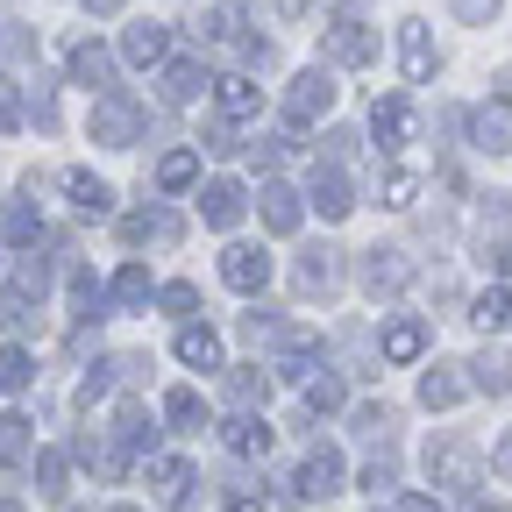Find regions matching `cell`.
I'll return each instance as SVG.
<instances>
[{"label": "cell", "mask_w": 512, "mask_h": 512, "mask_svg": "<svg viewBox=\"0 0 512 512\" xmlns=\"http://www.w3.org/2000/svg\"><path fill=\"white\" fill-rule=\"evenodd\" d=\"M328 107H335V72H328V64H306V72L292 79V93H285V128L299 136V128L313 114H328Z\"/></svg>", "instance_id": "cell-1"}, {"label": "cell", "mask_w": 512, "mask_h": 512, "mask_svg": "<svg viewBox=\"0 0 512 512\" xmlns=\"http://www.w3.org/2000/svg\"><path fill=\"white\" fill-rule=\"evenodd\" d=\"M136 128H143V107H136V100L107 93V100L93 107V143H107V150H128V143H136Z\"/></svg>", "instance_id": "cell-2"}, {"label": "cell", "mask_w": 512, "mask_h": 512, "mask_svg": "<svg viewBox=\"0 0 512 512\" xmlns=\"http://www.w3.org/2000/svg\"><path fill=\"white\" fill-rule=\"evenodd\" d=\"M207 43H221V50H242L249 64H271V43H249V36H242V0H221V8L207 15Z\"/></svg>", "instance_id": "cell-3"}, {"label": "cell", "mask_w": 512, "mask_h": 512, "mask_svg": "<svg viewBox=\"0 0 512 512\" xmlns=\"http://www.w3.org/2000/svg\"><path fill=\"white\" fill-rule=\"evenodd\" d=\"M328 64H349V72H356V64H377V36L342 15V22L328 29Z\"/></svg>", "instance_id": "cell-4"}, {"label": "cell", "mask_w": 512, "mask_h": 512, "mask_svg": "<svg viewBox=\"0 0 512 512\" xmlns=\"http://www.w3.org/2000/svg\"><path fill=\"white\" fill-rule=\"evenodd\" d=\"M221 278H228L235 292H264V285H271V256L249 249V242H235V249L221 256Z\"/></svg>", "instance_id": "cell-5"}, {"label": "cell", "mask_w": 512, "mask_h": 512, "mask_svg": "<svg viewBox=\"0 0 512 512\" xmlns=\"http://www.w3.org/2000/svg\"><path fill=\"white\" fill-rule=\"evenodd\" d=\"M370 136H377V150H406V143H413V107H406V100H377Z\"/></svg>", "instance_id": "cell-6"}, {"label": "cell", "mask_w": 512, "mask_h": 512, "mask_svg": "<svg viewBox=\"0 0 512 512\" xmlns=\"http://www.w3.org/2000/svg\"><path fill=\"white\" fill-rule=\"evenodd\" d=\"M470 136H477V150H512V100H498V107H477L470 114Z\"/></svg>", "instance_id": "cell-7"}, {"label": "cell", "mask_w": 512, "mask_h": 512, "mask_svg": "<svg viewBox=\"0 0 512 512\" xmlns=\"http://www.w3.org/2000/svg\"><path fill=\"white\" fill-rule=\"evenodd\" d=\"M299 491H306V498H335V491H342V456H335V448H313V456H306Z\"/></svg>", "instance_id": "cell-8"}, {"label": "cell", "mask_w": 512, "mask_h": 512, "mask_svg": "<svg viewBox=\"0 0 512 512\" xmlns=\"http://www.w3.org/2000/svg\"><path fill=\"white\" fill-rule=\"evenodd\" d=\"M200 214H207V228H235V221H242V185H235V178H214V185L200 192Z\"/></svg>", "instance_id": "cell-9"}, {"label": "cell", "mask_w": 512, "mask_h": 512, "mask_svg": "<svg viewBox=\"0 0 512 512\" xmlns=\"http://www.w3.org/2000/svg\"><path fill=\"white\" fill-rule=\"evenodd\" d=\"M256 207H264V228H271V235H292V228H299V192L278 185V178H264V200H256Z\"/></svg>", "instance_id": "cell-10"}, {"label": "cell", "mask_w": 512, "mask_h": 512, "mask_svg": "<svg viewBox=\"0 0 512 512\" xmlns=\"http://www.w3.org/2000/svg\"><path fill=\"white\" fill-rule=\"evenodd\" d=\"M200 93H207V64H200V57H178V64H164V100H171V107L200 100Z\"/></svg>", "instance_id": "cell-11"}, {"label": "cell", "mask_w": 512, "mask_h": 512, "mask_svg": "<svg viewBox=\"0 0 512 512\" xmlns=\"http://www.w3.org/2000/svg\"><path fill=\"white\" fill-rule=\"evenodd\" d=\"M399 64H406V79H413V86H420V79H434V64H441V57H434V43H427V29H420V22H406V29H399Z\"/></svg>", "instance_id": "cell-12"}, {"label": "cell", "mask_w": 512, "mask_h": 512, "mask_svg": "<svg viewBox=\"0 0 512 512\" xmlns=\"http://www.w3.org/2000/svg\"><path fill=\"white\" fill-rule=\"evenodd\" d=\"M406 278H413V264H406L399 249H370V264H363V285L370 292H399Z\"/></svg>", "instance_id": "cell-13"}, {"label": "cell", "mask_w": 512, "mask_h": 512, "mask_svg": "<svg viewBox=\"0 0 512 512\" xmlns=\"http://www.w3.org/2000/svg\"><path fill=\"white\" fill-rule=\"evenodd\" d=\"M306 200L320 207V214H328V221H342L356 200H349V178L342 171H313V192H306Z\"/></svg>", "instance_id": "cell-14"}, {"label": "cell", "mask_w": 512, "mask_h": 512, "mask_svg": "<svg viewBox=\"0 0 512 512\" xmlns=\"http://www.w3.org/2000/svg\"><path fill=\"white\" fill-rule=\"evenodd\" d=\"M178 363H192V370H221V335H214V328H185V335H178Z\"/></svg>", "instance_id": "cell-15"}, {"label": "cell", "mask_w": 512, "mask_h": 512, "mask_svg": "<svg viewBox=\"0 0 512 512\" xmlns=\"http://www.w3.org/2000/svg\"><path fill=\"white\" fill-rule=\"evenodd\" d=\"M456 399H463V377H456V363H434V370L420 377V406H434V413H441V406H456Z\"/></svg>", "instance_id": "cell-16"}, {"label": "cell", "mask_w": 512, "mask_h": 512, "mask_svg": "<svg viewBox=\"0 0 512 512\" xmlns=\"http://www.w3.org/2000/svg\"><path fill=\"white\" fill-rule=\"evenodd\" d=\"M164 50H171V36H164L157 22H143V29L121 36V57H128V64H164Z\"/></svg>", "instance_id": "cell-17"}, {"label": "cell", "mask_w": 512, "mask_h": 512, "mask_svg": "<svg viewBox=\"0 0 512 512\" xmlns=\"http://www.w3.org/2000/svg\"><path fill=\"white\" fill-rule=\"evenodd\" d=\"M221 114H228V121L264 114V86H256V79H221Z\"/></svg>", "instance_id": "cell-18"}, {"label": "cell", "mask_w": 512, "mask_h": 512, "mask_svg": "<svg viewBox=\"0 0 512 512\" xmlns=\"http://www.w3.org/2000/svg\"><path fill=\"white\" fill-rule=\"evenodd\" d=\"M64 192H72V207H79V214H93V221L114 207V192H107L93 171H72V178H64Z\"/></svg>", "instance_id": "cell-19"}, {"label": "cell", "mask_w": 512, "mask_h": 512, "mask_svg": "<svg viewBox=\"0 0 512 512\" xmlns=\"http://www.w3.org/2000/svg\"><path fill=\"white\" fill-rule=\"evenodd\" d=\"M420 349H427L420 320H392V328H384V356H392V363H420Z\"/></svg>", "instance_id": "cell-20"}, {"label": "cell", "mask_w": 512, "mask_h": 512, "mask_svg": "<svg viewBox=\"0 0 512 512\" xmlns=\"http://www.w3.org/2000/svg\"><path fill=\"white\" fill-rule=\"evenodd\" d=\"M72 79H79V86H114V57H107L100 43H79V50H72Z\"/></svg>", "instance_id": "cell-21"}, {"label": "cell", "mask_w": 512, "mask_h": 512, "mask_svg": "<svg viewBox=\"0 0 512 512\" xmlns=\"http://www.w3.org/2000/svg\"><path fill=\"white\" fill-rule=\"evenodd\" d=\"M221 434H228L235 456H249V463H256V456H271V427H264V420H228Z\"/></svg>", "instance_id": "cell-22"}, {"label": "cell", "mask_w": 512, "mask_h": 512, "mask_svg": "<svg viewBox=\"0 0 512 512\" xmlns=\"http://www.w3.org/2000/svg\"><path fill=\"white\" fill-rule=\"evenodd\" d=\"M192 484H200V477H192V463H178V456L157 463V491H164L171 505H192Z\"/></svg>", "instance_id": "cell-23"}, {"label": "cell", "mask_w": 512, "mask_h": 512, "mask_svg": "<svg viewBox=\"0 0 512 512\" xmlns=\"http://www.w3.org/2000/svg\"><path fill=\"white\" fill-rule=\"evenodd\" d=\"M427 470H434V477H448V484H470V448H456V441L427 448Z\"/></svg>", "instance_id": "cell-24"}, {"label": "cell", "mask_w": 512, "mask_h": 512, "mask_svg": "<svg viewBox=\"0 0 512 512\" xmlns=\"http://www.w3.org/2000/svg\"><path fill=\"white\" fill-rule=\"evenodd\" d=\"M192 178H200V150H171V157L157 164V185H164V192H185Z\"/></svg>", "instance_id": "cell-25"}, {"label": "cell", "mask_w": 512, "mask_h": 512, "mask_svg": "<svg viewBox=\"0 0 512 512\" xmlns=\"http://www.w3.org/2000/svg\"><path fill=\"white\" fill-rule=\"evenodd\" d=\"M164 420H171V427H200V420H207L200 392H192V384H178V392H164Z\"/></svg>", "instance_id": "cell-26"}, {"label": "cell", "mask_w": 512, "mask_h": 512, "mask_svg": "<svg viewBox=\"0 0 512 512\" xmlns=\"http://www.w3.org/2000/svg\"><path fill=\"white\" fill-rule=\"evenodd\" d=\"M114 306H150V271H143V264H128V271L114 278Z\"/></svg>", "instance_id": "cell-27"}, {"label": "cell", "mask_w": 512, "mask_h": 512, "mask_svg": "<svg viewBox=\"0 0 512 512\" xmlns=\"http://www.w3.org/2000/svg\"><path fill=\"white\" fill-rule=\"evenodd\" d=\"M470 320H477V328H484V335H498V328H505V320H512V299H505V292H484V299L470 306Z\"/></svg>", "instance_id": "cell-28"}, {"label": "cell", "mask_w": 512, "mask_h": 512, "mask_svg": "<svg viewBox=\"0 0 512 512\" xmlns=\"http://www.w3.org/2000/svg\"><path fill=\"white\" fill-rule=\"evenodd\" d=\"M342 399H349V392H342V377H320V370L306 377V406H320V413H335Z\"/></svg>", "instance_id": "cell-29"}, {"label": "cell", "mask_w": 512, "mask_h": 512, "mask_svg": "<svg viewBox=\"0 0 512 512\" xmlns=\"http://www.w3.org/2000/svg\"><path fill=\"white\" fill-rule=\"evenodd\" d=\"M299 285H306V292H320V285H335V249H313L306 264H299Z\"/></svg>", "instance_id": "cell-30"}, {"label": "cell", "mask_w": 512, "mask_h": 512, "mask_svg": "<svg viewBox=\"0 0 512 512\" xmlns=\"http://www.w3.org/2000/svg\"><path fill=\"white\" fill-rule=\"evenodd\" d=\"M29 377H36V370H29V356H22V349H0V392H22Z\"/></svg>", "instance_id": "cell-31"}, {"label": "cell", "mask_w": 512, "mask_h": 512, "mask_svg": "<svg viewBox=\"0 0 512 512\" xmlns=\"http://www.w3.org/2000/svg\"><path fill=\"white\" fill-rule=\"evenodd\" d=\"M477 384H484V392H512V356H484L477 363Z\"/></svg>", "instance_id": "cell-32"}, {"label": "cell", "mask_w": 512, "mask_h": 512, "mask_svg": "<svg viewBox=\"0 0 512 512\" xmlns=\"http://www.w3.org/2000/svg\"><path fill=\"white\" fill-rule=\"evenodd\" d=\"M264 392H271V377H256V370H235L228 377V399H242V406H256Z\"/></svg>", "instance_id": "cell-33"}, {"label": "cell", "mask_w": 512, "mask_h": 512, "mask_svg": "<svg viewBox=\"0 0 512 512\" xmlns=\"http://www.w3.org/2000/svg\"><path fill=\"white\" fill-rule=\"evenodd\" d=\"M420 200V178L413 171H392V185H384V207H413Z\"/></svg>", "instance_id": "cell-34"}, {"label": "cell", "mask_w": 512, "mask_h": 512, "mask_svg": "<svg viewBox=\"0 0 512 512\" xmlns=\"http://www.w3.org/2000/svg\"><path fill=\"white\" fill-rule=\"evenodd\" d=\"M36 477H43V491H50V498L64 491V456H57V448H43V456H36Z\"/></svg>", "instance_id": "cell-35"}, {"label": "cell", "mask_w": 512, "mask_h": 512, "mask_svg": "<svg viewBox=\"0 0 512 512\" xmlns=\"http://www.w3.org/2000/svg\"><path fill=\"white\" fill-rule=\"evenodd\" d=\"M0 328H15V335H29V328H36V313H29L22 299H0Z\"/></svg>", "instance_id": "cell-36"}, {"label": "cell", "mask_w": 512, "mask_h": 512, "mask_svg": "<svg viewBox=\"0 0 512 512\" xmlns=\"http://www.w3.org/2000/svg\"><path fill=\"white\" fill-rule=\"evenodd\" d=\"M448 8H456L463 22H498V8H505V0H448Z\"/></svg>", "instance_id": "cell-37"}, {"label": "cell", "mask_w": 512, "mask_h": 512, "mask_svg": "<svg viewBox=\"0 0 512 512\" xmlns=\"http://www.w3.org/2000/svg\"><path fill=\"white\" fill-rule=\"evenodd\" d=\"M8 235H15V242H36V235H43V221H36L29 207H8Z\"/></svg>", "instance_id": "cell-38"}, {"label": "cell", "mask_w": 512, "mask_h": 512, "mask_svg": "<svg viewBox=\"0 0 512 512\" xmlns=\"http://www.w3.org/2000/svg\"><path fill=\"white\" fill-rule=\"evenodd\" d=\"M22 128V100H15V86H0V136H15Z\"/></svg>", "instance_id": "cell-39"}, {"label": "cell", "mask_w": 512, "mask_h": 512, "mask_svg": "<svg viewBox=\"0 0 512 512\" xmlns=\"http://www.w3.org/2000/svg\"><path fill=\"white\" fill-rule=\"evenodd\" d=\"M157 299H164V313H192V306H200V292H192V285H164Z\"/></svg>", "instance_id": "cell-40"}, {"label": "cell", "mask_w": 512, "mask_h": 512, "mask_svg": "<svg viewBox=\"0 0 512 512\" xmlns=\"http://www.w3.org/2000/svg\"><path fill=\"white\" fill-rule=\"evenodd\" d=\"M207 150H214V157H235V150H242V136L221 121V128H207Z\"/></svg>", "instance_id": "cell-41"}, {"label": "cell", "mask_w": 512, "mask_h": 512, "mask_svg": "<svg viewBox=\"0 0 512 512\" xmlns=\"http://www.w3.org/2000/svg\"><path fill=\"white\" fill-rule=\"evenodd\" d=\"M0 57H8V64L29 57V29H0Z\"/></svg>", "instance_id": "cell-42"}, {"label": "cell", "mask_w": 512, "mask_h": 512, "mask_svg": "<svg viewBox=\"0 0 512 512\" xmlns=\"http://www.w3.org/2000/svg\"><path fill=\"white\" fill-rule=\"evenodd\" d=\"M498 470H505V477H512V434H505V441H498Z\"/></svg>", "instance_id": "cell-43"}, {"label": "cell", "mask_w": 512, "mask_h": 512, "mask_svg": "<svg viewBox=\"0 0 512 512\" xmlns=\"http://www.w3.org/2000/svg\"><path fill=\"white\" fill-rule=\"evenodd\" d=\"M399 512H441V505H434V498H406Z\"/></svg>", "instance_id": "cell-44"}, {"label": "cell", "mask_w": 512, "mask_h": 512, "mask_svg": "<svg viewBox=\"0 0 512 512\" xmlns=\"http://www.w3.org/2000/svg\"><path fill=\"white\" fill-rule=\"evenodd\" d=\"M86 8H93V15H121V0H86Z\"/></svg>", "instance_id": "cell-45"}, {"label": "cell", "mask_w": 512, "mask_h": 512, "mask_svg": "<svg viewBox=\"0 0 512 512\" xmlns=\"http://www.w3.org/2000/svg\"><path fill=\"white\" fill-rule=\"evenodd\" d=\"M107 512H136V505H107Z\"/></svg>", "instance_id": "cell-46"}, {"label": "cell", "mask_w": 512, "mask_h": 512, "mask_svg": "<svg viewBox=\"0 0 512 512\" xmlns=\"http://www.w3.org/2000/svg\"><path fill=\"white\" fill-rule=\"evenodd\" d=\"M228 512H256V505H228Z\"/></svg>", "instance_id": "cell-47"}, {"label": "cell", "mask_w": 512, "mask_h": 512, "mask_svg": "<svg viewBox=\"0 0 512 512\" xmlns=\"http://www.w3.org/2000/svg\"><path fill=\"white\" fill-rule=\"evenodd\" d=\"M0 512H15V505H0Z\"/></svg>", "instance_id": "cell-48"}]
</instances>
